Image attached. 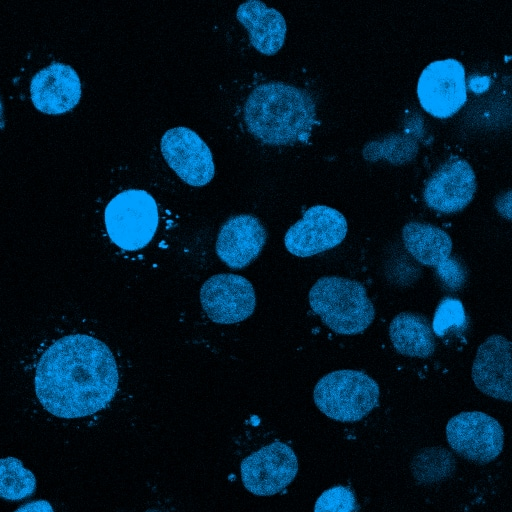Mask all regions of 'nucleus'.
Listing matches in <instances>:
<instances>
[{"instance_id":"1","label":"nucleus","mask_w":512,"mask_h":512,"mask_svg":"<svg viewBox=\"0 0 512 512\" xmlns=\"http://www.w3.org/2000/svg\"><path fill=\"white\" fill-rule=\"evenodd\" d=\"M118 370L101 340L71 334L42 354L35 373V393L43 408L65 419L92 415L105 408L118 387Z\"/></svg>"},{"instance_id":"2","label":"nucleus","mask_w":512,"mask_h":512,"mask_svg":"<svg viewBox=\"0 0 512 512\" xmlns=\"http://www.w3.org/2000/svg\"><path fill=\"white\" fill-rule=\"evenodd\" d=\"M247 130L268 145H294L309 139L316 123V104L310 93L272 81L258 85L244 105Z\"/></svg>"},{"instance_id":"3","label":"nucleus","mask_w":512,"mask_h":512,"mask_svg":"<svg viewBox=\"0 0 512 512\" xmlns=\"http://www.w3.org/2000/svg\"><path fill=\"white\" fill-rule=\"evenodd\" d=\"M308 299L312 311L338 334H360L375 318L366 288L356 280L341 276L320 277L311 287Z\"/></svg>"},{"instance_id":"4","label":"nucleus","mask_w":512,"mask_h":512,"mask_svg":"<svg viewBox=\"0 0 512 512\" xmlns=\"http://www.w3.org/2000/svg\"><path fill=\"white\" fill-rule=\"evenodd\" d=\"M375 380L358 370L342 369L324 375L316 383L313 399L327 417L340 422H356L379 402Z\"/></svg>"},{"instance_id":"5","label":"nucleus","mask_w":512,"mask_h":512,"mask_svg":"<svg viewBox=\"0 0 512 512\" xmlns=\"http://www.w3.org/2000/svg\"><path fill=\"white\" fill-rule=\"evenodd\" d=\"M158 207L145 190L128 189L113 197L104 211V222L110 240L126 251L147 246L158 227Z\"/></svg>"},{"instance_id":"6","label":"nucleus","mask_w":512,"mask_h":512,"mask_svg":"<svg viewBox=\"0 0 512 512\" xmlns=\"http://www.w3.org/2000/svg\"><path fill=\"white\" fill-rule=\"evenodd\" d=\"M417 96L425 112L446 119L467 101L466 72L463 64L448 58L428 64L417 83Z\"/></svg>"},{"instance_id":"7","label":"nucleus","mask_w":512,"mask_h":512,"mask_svg":"<svg viewBox=\"0 0 512 512\" xmlns=\"http://www.w3.org/2000/svg\"><path fill=\"white\" fill-rule=\"evenodd\" d=\"M402 240L417 262L436 269L446 287L455 290L464 284L465 269L451 257L452 239L443 229L426 222L409 221L403 226Z\"/></svg>"},{"instance_id":"8","label":"nucleus","mask_w":512,"mask_h":512,"mask_svg":"<svg viewBox=\"0 0 512 512\" xmlns=\"http://www.w3.org/2000/svg\"><path fill=\"white\" fill-rule=\"evenodd\" d=\"M446 439L459 456L480 464L495 460L504 447L502 426L480 411L461 412L449 419Z\"/></svg>"},{"instance_id":"9","label":"nucleus","mask_w":512,"mask_h":512,"mask_svg":"<svg viewBox=\"0 0 512 512\" xmlns=\"http://www.w3.org/2000/svg\"><path fill=\"white\" fill-rule=\"evenodd\" d=\"M244 487L257 496H272L284 490L296 477L298 460L293 449L274 441L241 462Z\"/></svg>"},{"instance_id":"10","label":"nucleus","mask_w":512,"mask_h":512,"mask_svg":"<svg viewBox=\"0 0 512 512\" xmlns=\"http://www.w3.org/2000/svg\"><path fill=\"white\" fill-rule=\"evenodd\" d=\"M347 229L346 218L338 210L326 205H314L287 230L284 244L291 254L310 257L341 244Z\"/></svg>"},{"instance_id":"11","label":"nucleus","mask_w":512,"mask_h":512,"mask_svg":"<svg viewBox=\"0 0 512 512\" xmlns=\"http://www.w3.org/2000/svg\"><path fill=\"white\" fill-rule=\"evenodd\" d=\"M161 152L170 168L190 186L207 185L214 177L215 165L208 145L192 129L174 127L161 138Z\"/></svg>"},{"instance_id":"12","label":"nucleus","mask_w":512,"mask_h":512,"mask_svg":"<svg viewBox=\"0 0 512 512\" xmlns=\"http://www.w3.org/2000/svg\"><path fill=\"white\" fill-rule=\"evenodd\" d=\"M200 301L207 316L218 324H234L251 316L256 295L243 276L222 273L208 278L200 289Z\"/></svg>"},{"instance_id":"13","label":"nucleus","mask_w":512,"mask_h":512,"mask_svg":"<svg viewBox=\"0 0 512 512\" xmlns=\"http://www.w3.org/2000/svg\"><path fill=\"white\" fill-rule=\"evenodd\" d=\"M477 189L476 175L464 159L444 161L427 179L423 189L425 204L440 213L462 211L473 200Z\"/></svg>"},{"instance_id":"14","label":"nucleus","mask_w":512,"mask_h":512,"mask_svg":"<svg viewBox=\"0 0 512 512\" xmlns=\"http://www.w3.org/2000/svg\"><path fill=\"white\" fill-rule=\"evenodd\" d=\"M510 340L502 335L489 336L479 347L472 365V380L485 395L512 400Z\"/></svg>"},{"instance_id":"15","label":"nucleus","mask_w":512,"mask_h":512,"mask_svg":"<svg viewBox=\"0 0 512 512\" xmlns=\"http://www.w3.org/2000/svg\"><path fill=\"white\" fill-rule=\"evenodd\" d=\"M81 94L78 74L64 63H51L38 71L30 81L31 101L42 113H66L78 104Z\"/></svg>"},{"instance_id":"16","label":"nucleus","mask_w":512,"mask_h":512,"mask_svg":"<svg viewBox=\"0 0 512 512\" xmlns=\"http://www.w3.org/2000/svg\"><path fill=\"white\" fill-rule=\"evenodd\" d=\"M266 239V230L257 217L234 215L219 230L216 254L231 269H242L259 256Z\"/></svg>"},{"instance_id":"17","label":"nucleus","mask_w":512,"mask_h":512,"mask_svg":"<svg viewBox=\"0 0 512 512\" xmlns=\"http://www.w3.org/2000/svg\"><path fill=\"white\" fill-rule=\"evenodd\" d=\"M236 18L248 30L250 43L258 52L272 56L284 45L287 26L278 10L249 0L238 6Z\"/></svg>"},{"instance_id":"18","label":"nucleus","mask_w":512,"mask_h":512,"mask_svg":"<svg viewBox=\"0 0 512 512\" xmlns=\"http://www.w3.org/2000/svg\"><path fill=\"white\" fill-rule=\"evenodd\" d=\"M389 337L395 350L404 356L428 358L436 348L427 317L414 312H401L389 325Z\"/></svg>"},{"instance_id":"19","label":"nucleus","mask_w":512,"mask_h":512,"mask_svg":"<svg viewBox=\"0 0 512 512\" xmlns=\"http://www.w3.org/2000/svg\"><path fill=\"white\" fill-rule=\"evenodd\" d=\"M35 490L34 474L19 459L0 458V498L19 501L32 496Z\"/></svg>"},{"instance_id":"20","label":"nucleus","mask_w":512,"mask_h":512,"mask_svg":"<svg viewBox=\"0 0 512 512\" xmlns=\"http://www.w3.org/2000/svg\"><path fill=\"white\" fill-rule=\"evenodd\" d=\"M466 322L465 310L460 300L444 298L439 303L433 318L432 330L437 336H444L450 328H460Z\"/></svg>"},{"instance_id":"21","label":"nucleus","mask_w":512,"mask_h":512,"mask_svg":"<svg viewBox=\"0 0 512 512\" xmlns=\"http://www.w3.org/2000/svg\"><path fill=\"white\" fill-rule=\"evenodd\" d=\"M356 498L346 486H334L321 493L314 505V512H353Z\"/></svg>"},{"instance_id":"22","label":"nucleus","mask_w":512,"mask_h":512,"mask_svg":"<svg viewBox=\"0 0 512 512\" xmlns=\"http://www.w3.org/2000/svg\"><path fill=\"white\" fill-rule=\"evenodd\" d=\"M14 512H54V510L48 501L34 500L20 506Z\"/></svg>"},{"instance_id":"23","label":"nucleus","mask_w":512,"mask_h":512,"mask_svg":"<svg viewBox=\"0 0 512 512\" xmlns=\"http://www.w3.org/2000/svg\"><path fill=\"white\" fill-rule=\"evenodd\" d=\"M4 126V119H3V105L0 98V128Z\"/></svg>"},{"instance_id":"24","label":"nucleus","mask_w":512,"mask_h":512,"mask_svg":"<svg viewBox=\"0 0 512 512\" xmlns=\"http://www.w3.org/2000/svg\"><path fill=\"white\" fill-rule=\"evenodd\" d=\"M146 512H166V511H163V510H160V509H149Z\"/></svg>"}]
</instances>
